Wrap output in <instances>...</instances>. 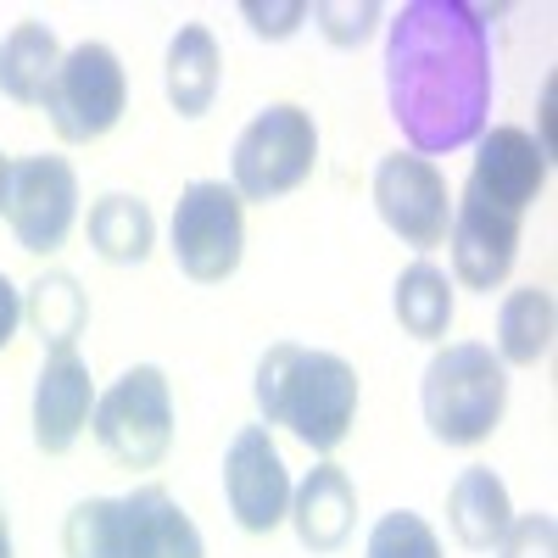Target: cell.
<instances>
[{"label": "cell", "mask_w": 558, "mask_h": 558, "mask_svg": "<svg viewBox=\"0 0 558 558\" xmlns=\"http://www.w3.org/2000/svg\"><path fill=\"white\" fill-rule=\"evenodd\" d=\"M218 84H223V51L207 23H184L168 39V57H162V89L179 118H207L218 101Z\"/></svg>", "instance_id": "2e32d148"}, {"label": "cell", "mask_w": 558, "mask_h": 558, "mask_svg": "<svg viewBox=\"0 0 558 558\" xmlns=\"http://www.w3.org/2000/svg\"><path fill=\"white\" fill-rule=\"evenodd\" d=\"M547 168H553V157L542 151L536 134H525L514 123H497L475 140V168L463 179V191L525 218V207L547 191Z\"/></svg>", "instance_id": "8fae6325"}, {"label": "cell", "mask_w": 558, "mask_h": 558, "mask_svg": "<svg viewBox=\"0 0 558 558\" xmlns=\"http://www.w3.org/2000/svg\"><path fill=\"white\" fill-rule=\"evenodd\" d=\"M313 162H318L313 112L296 101H274L241 129L235 157H229V191L241 202H279L313 173Z\"/></svg>", "instance_id": "277c9868"}, {"label": "cell", "mask_w": 558, "mask_h": 558, "mask_svg": "<svg viewBox=\"0 0 558 558\" xmlns=\"http://www.w3.org/2000/svg\"><path fill=\"white\" fill-rule=\"evenodd\" d=\"M89 246H96V257L107 263H146L151 257V241H157V218L151 207L140 202V196H101L96 207H89Z\"/></svg>", "instance_id": "44dd1931"}, {"label": "cell", "mask_w": 558, "mask_h": 558, "mask_svg": "<svg viewBox=\"0 0 558 558\" xmlns=\"http://www.w3.org/2000/svg\"><path fill=\"white\" fill-rule=\"evenodd\" d=\"M23 324L39 336L45 352H68L84 324H89V296L68 268H45L34 286L23 291Z\"/></svg>", "instance_id": "ffe728a7"}, {"label": "cell", "mask_w": 558, "mask_h": 558, "mask_svg": "<svg viewBox=\"0 0 558 558\" xmlns=\"http://www.w3.org/2000/svg\"><path fill=\"white\" fill-rule=\"evenodd\" d=\"M375 213L391 235L413 252H430L447 246V229H452V196H447V179L430 157H413V151H391L375 168Z\"/></svg>", "instance_id": "9c48e42d"}, {"label": "cell", "mask_w": 558, "mask_h": 558, "mask_svg": "<svg viewBox=\"0 0 558 558\" xmlns=\"http://www.w3.org/2000/svg\"><path fill=\"white\" fill-rule=\"evenodd\" d=\"M313 23H318V34L330 39V45H341V51H352V45H363L368 34L380 28V7L375 0H363V7H336V0H318V7L307 12Z\"/></svg>", "instance_id": "d4e9b609"}, {"label": "cell", "mask_w": 558, "mask_h": 558, "mask_svg": "<svg viewBox=\"0 0 558 558\" xmlns=\"http://www.w3.org/2000/svg\"><path fill=\"white\" fill-rule=\"evenodd\" d=\"M68 558H123V497H84L62 520Z\"/></svg>", "instance_id": "603a6c76"}, {"label": "cell", "mask_w": 558, "mask_h": 558, "mask_svg": "<svg viewBox=\"0 0 558 558\" xmlns=\"http://www.w3.org/2000/svg\"><path fill=\"white\" fill-rule=\"evenodd\" d=\"M89 430L123 470H157L173 452V386L157 363H134L118 375L89 413Z\"/></svg>", "instance_id": "5b68a950"}, {"label": "cell", "mask_w": 558, "mask_h": 558, "mask_svg": "<svg viewBox=\"0 0 558 558\" xmlns=\"http://www.w3.org/2000/svg\"><path fill=\"white\" fill-rule=\"evenodd\" d=\"M62 57L68 51L57 45V34L39 17H23L7 39H0V96L17 101V107H45Z\"/></svg>", "instance_id": "e0dca14e"}, {"label": "cell", "mask_w": 558, "mask_h": 558, "mask_svg": "<svg viewBox=\"0 0 558 558\" xmlns=\"http://www.w3.org/2000/svg\"><path fill=\"white\" fill-rule=\"evenodd\" d=\"M7 173H12V157L0 151V213H7Z\"/></svg>", "instance_id": "f546056e"}, {"label": "cell", "mask_w": 558, "mask_h": 558, "mask_svg": "<svg viewBox=\"0 0 558 558\" xmlns=\"http://www.w3.org/2000/svg\"><path fill=\"white\" fill-rule=\"evenodd\" d=\"M89 413H96V386H89V363L68 347V352H51L34 380V447L39 452H73L78 436L89 430Z\"/></svg>", "instance_id": "4fadbf2b"}, {"label": "cell", "mask_w": 558, "mask_h": 558, "mask_svg": "<svg viewBox=\"0 0 558 558\" xmlns=\"http://www.w3.org/2000/svg\"><path fill=\"white\" fill-rule=\"evenodd\" d=\"M7 223L23 252L51 257L78 223V173L68 157H17L7 173Z\"/></svg>", "instance_id": "ba28073f"}, {"label": "cell", "mask_w": 558, "mask_h": 558, "mask_svg": "<svg viewBox=\"0 0 558 558\" xmlns=\"http://www.w3.org/2000/svg\"><path fill=\"white\" fill-rule=\"evenodd\" d=\"M257 408L268 425H286L302 447L336 452L357 418V368L336 352L279 341L257 363Z\"/></svg>", "instance_id": "7a4b0ae2"}, {"label": "cell", "mask_w": 558, "mask_h": 558, "mask_svg": "<svg viewBox=\"0 0 558 558\" xmlns=\"http://www.w3.org/2000/svg\"><path fill=\"white\" fill-rule=\"evenodd\" d=\"M123 558H207V542L168 486H134L123 497Z\"/></svg>", "instance_id": "9a60e30c"}, {"label": "cell", "mask_w": 558, "mask_h": 558, "mask_svg": "<svg viewBox=\"0 0 558 558\" xmlns=\"http://www.w3.org/2000/svg\"><path fill=\"white\" fill-rule=\"evenodd\" d=\"M246 202L218 179H196L184 184V196L173 207V263L184 268V279L196 286H218L241 268L246 252Z\"/></svg>", "instance_id": "52a82bcc"}, {"label": "cell", "mask_w": 558, "mask_h": 558, "mask_svg": "<svg viewBox=\"0 0 558 558\" xmlns=\"http://www.w3.org/2000/svg\"><path fill=\"white\" fill-rule=\"evenodd\" d=\"M553 336H558V307H553L547 286H520L502 296V307H497V363L502 368L542 363L553 352Z\"/></svg>", "instance_id": "d6986e66"}, {"label": "cell", "mask_w": 558, "mask_h": 558, "mask_svg": "<svg viewBox=\"0 0 558 558\" xmlns=\"http://www.w3.org/2000/svg\"><path fill=\"white\" fill-rule=\"evenodd\" d=\"M368 558H441V542L418 514L397 508V514H380V525L368 531Z\"/></svg>", "instance_id": "cb8c5ba5"}, {"label": "cell", "mask_w": 558, "mask_h": 558, "mask_svg": "<svg viewBox=\"0 0 558 558\" xmlns=\"http://www.w3.org/2000/svg\"><path fill=\"white\" fill-rule=\"evenodd\" d=\"M397 324L413 341H441L447 324H452V279L436 263H413L397 274Z\"/></svg>", "instance_id": "7402d4cb"}, {"label": "cell", "mask_w": 558, "mask_h": 558, "mask_svg": "<svg viewBox=\"0 0 558 558\" xmlns=\"http://www.w3.org/2000/svg\"><path fill=\"white\" fill-rule=\"evenodd\" d=\"M17 324H23V291L12 286L7 274H0V352L12 347V336H17Z\"/></svg>", "instance_id": "83f0119b"}, {"label": "cell", "mask_w": 558, "mask_h": 558, "mask_svg": "<svg viewBox=\"0 0 558 558\" xmlns=\"http://www.w3.org/2000/svg\"><path fill=\"white\" fill-rule=\"evenodd\" d=\"M223 497H229V514H235L241 531L268 536L279 520L291 514V475H286V458H279L268 425H246L223 452Z\"/></svg>", "instance_id": "30bf717a"}, {"label": "cell", "mask_w": 558, "mask_h": 558, "mask_svg": "<svg viewBox=\"0 0 558 558\" xmlns=\"http://www.w3.org/2000/svg\"><path fill=\"white\" fill-rule=\"evenodd\" d=\"M418 408H425V425L441 447H481L502 425L508 368L481 341H452L430 357Z\"/></svg>", "instance_id": "3957f363"}, {"label": "cell", "mask_w": 558, "mask_h": 558, "mask_svg": "<svg viewBox=\"0 0 558 558\" xmlns=\"http://www.w3.org/2000/svg\"><path fill=\"white\" fill-rule=\"evenodd\" d=\"M497 558H558V525L553 514H514L497 542Z\"/></svg>", "instance_id": "484cf974"}, {"label": "cell", "mask_w": 558, "mask_h": 558, "mask_svg": "<svg viewBox=\"0 0 558 558\" xmlns=\"http://www.w3.org/2000/svg\"><path fill=\"white\" fill-rule=\"evenodd\" d=\"M296 525V542L307 553H341L352 542V525H357V486L341 463H313L302 475V486L291 492V514Z\"/></svg>", "instance_id": "5bb4252c"}, {"label": "cell", "mask_w": 558, "mask_h": 558, "mask_svg": "<svg viewBox=\"0 0 558 558\" xmlns=\"http://www.w3.org/2000/svg\"><path fill=\"white\" fill-rule=\"evenodd\" d=\"M386 101L413 157H447L486 134L492 34L470 0H408L386 23Z\"/></svg>", "instance_id": "6da1fadb"}, {"label": "cell", "mask_w": 558, "mask_h": 558, "mask_svg": "<svg viewBox=\"0 0 558 558\" xmlns=\"http://www.w3.org/2000/svg\"><path fill=\"white\" fill-rule=\"evenodd\" d=\"M307 0H291V7H268V0H246L241 7V17L252 23V34H263V39H291L302 23H307Z\"/></svg>", "instance_id": "4316f807"}, {"label": "cell", "mask_w": 558, "mask_h": 558, "mask_svg": "<svg viewBox=\"0 0 558 558\" xmlns=\"http://www.w3.org/2000/svg\"><path fill=\"white\" fill-rule=\"evenodd\" d=\"M520 213H502L481 196L463 191L452 202V229H447V246H452V274L463 291H497L508 268L520 257Z\"/></svg>", "instance_id": "7c38bea8"}, {"label": "cell", "mask_w": 558, "mask_h": 558, "mask_svg": "<svg viewBox=\"0 0 558 558\" xmlns=\"http://www.w3.org/2000/svg\"><path fill=\"white\" fill-rule=\"evenodd\" d=\"M123 107H129V73H123L118 51L101 39L73 45L57 68L51 96H45V118H51L57 140H68V146H96L101 134L118 129Z\"/></svg>", "instance_id": "8992f818"}, {"label": "cell", "mask_w": 558, "mask_h": 558, "mask_svg": "<svg viewBox=\"0 0 558 558\" xmlns=\"http://www.w3.org/2000/svg\"><path fill=\"white\" fill-rule=\"evenodd\" d=\"M0 558H17V553H12V525H7V508H0Z\"/></svg>", "instance_id": "f1b7e54d"}, {"label": "cell", "mask_w": 558, "mask_h": 558, "mask_svg": "<svg viewBox=\"0 0 558 558\" xmlns=\"http://www.w3.org/2000/svg\"><path fill=\"white\" fill-rule=\"evenodd\" d=\"M508 520H514L508 486L486 470V463H470V470L452 481V492H447V525H452V536L470 553H492L502 542Z\"/></svg>", "instance_id": "ac0fdd59"}]
</instances>
